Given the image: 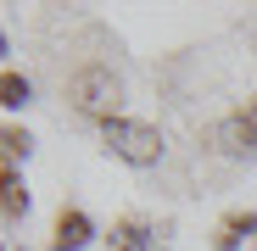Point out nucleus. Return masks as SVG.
<instances>
[{
    "label": "nucleus",
    "instance_id": "nucleus-7",
    "mask_svg": "<svg viewBox=\"0 0 257 251\" xmlns=\"http://www.w3.org/2000/svg\"><path fill=\"white\" fill-rule=\"evenodd\" d=\"M0 95H6V106H28V78L6 73V78H0Z\"/></svg>",
    "mask_w": 257,
    "mask_h": 251
},
{
    "label": "nucleus",
    "instance_id": "nucleus-4",
    "mask_svg": "<svg viewBox=\"0 0 257 251\" xmlns=\"http://www.w3.org/2000/svg\"><path fill=\"white\" fill-rule=\"evenodd\" d=\"M90 218H84V212H62L56 218V251H78V245H90Z\"/></svg>",
    "mask_w": 257,
    "mask_h": 251
},
{
    "label": "nucleus",
    "instance_id": "nucleus-1",
    "mask_svg": "<svg viewBox=\"0 0 257 251\" xmlns=\"http://www.w3.org/2000/svg\"><path fill=\"white\" fill-rule=\"evenodd\" d=\"M117 78H112V67H78L73 78H67V101L84 112V117H101V123H112L117 117Z\"/></svg>",
    "mask_w": 257,
    "mask_h": 251
},
{
    "label": "nucleus",
    "instance_id": "nucleus-5",
    "mask_svg": "<svg viewBox=\"0 0 257 251\" xmlns=\"http://www.w3.org/2000/svg\"><path fill=\"white\" fill-rule=\"evenodd\" d=\"M251 229H257V218H251V212H235V218L218 223V234H212V240H218V251H229V245H240Z\"/></svg>",
    "mask_w": 257,
    "mask_h": 251
},
{
    "label": "nucleus",
    "instance_id": "nucleus-3",
    "mask_svg": "<svg viewBox=\"0 0 257 251\" xmlns=\"http://www.w3.org/2000/svg\"><path fill=\"white\" fill-rule=\"evenodd\" d=\"M218 140H224V151H246V145H257V101H251V112H240V117L224 123Z\"/></svg>",
    "mask_w": 257,
    "mask_h": 251
},
{
    "label": "nucleus",
    "instance_id": "nucleus-8",
    "mask_svg": "<svg viewBox=\"0 0 257 251\" xmlns=\"http://www.w3.org/2000/svg\"><path fill=\"white\" fill-rule=\"evenodd\" d=\"M6 151H12V156H28V134H23V129H6Z\"/></svg>",
    "mask_w": 257,
    "mask_h": 251
},
{
    "label": "nucleus",
    "instance_id": "nucleus-6",
    "mask_svg": "<svg viewBox=\"0 0 257 251\" xmlns=\"http://www.w3.org/2000/svg\"><path fill=\"white\" fill-rule=\"evenodd\" d=\"M0 190H6V218H23V212H28V190H23V179L6 173V184H0Z\"/></svg>",
    "mask_w": 257,
    "mask_h": 251
},
{
    "label": "nucleus",
    "instance_id": "nucleus-2",
    "mask_svg": "<svg viewBox=\"0 0 257 251\" xmlns=\"http://www.w3.org/2000/svg\"><path fill=\"white\" fill-rule=\"evenodd\" d=\"M106 145H112V156L135 162V167H151L162 156V134L151 129V123H128V117H112L106 123Z\"/></svg>",
    "mask_w": 257,
    "mask_h": 251
}]
</instances>
